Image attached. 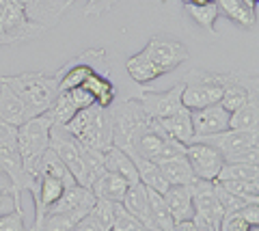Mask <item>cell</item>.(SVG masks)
I'll return each mask as SVG.
<instances>
[{"label":"cell","mask_w":259,"mask_h":231,"mask_svg":"<svg viewBox=\"0 0 259 231\" xmlns=\"http://www.w3.org/2000/svg\"><path fill=\"white\" fill-rule=\"evenodd\" d=\"M250 225H246L244 218L240 216V212H231V214H225L221 225H218V231H248Z\"/></svg>","instance_id":"obj_41"},{"label":"cell","mask_w":259,"mask_h":231,"mask_svg":"<svg viewBox=\"0 0 259 231\" xmlns=\"http://www.w3.org/2000/svg\"><path fill=\"white\" fill-rule=\"evenodd\" d=\"M82 86H87V89L93 93L97 106L108 108L117 98V89L112 86V82L108 80V78L104 76V71H93V74L82 82Z\"/></svg>","instance_id":"obj_27"},{"label":"cell","mask_w":259,"mask_h":231,"mask_svg":"<svg viewBox=\"0 0 259 231\" xmlns=\"http://www.w3.org/2000/svg\"><path fill=\"white\" fill-rule=\"evenodd\" d=\"M0 231H30V227H26L24 210H15L11 214L0 216Z\"/></svg>","instance_id":"obj_39"},{"label":"cell","mask_w":259,"mask_h":231,"mask_svg":"<svg viewBox=\"0 0 259 231\" xmlns=\"http://www.w3.org/2000/svg\"><path fill=\"white\" fill-rule=\"evenodd\" d=\"M223 98V84L218 82L216 71L192 69L184 78L182 104L188 110H197L209 104H218Z\"/></svg>","instance_id":"obj_7"},{"label":"cell","mask_w":259,"mask_h":231,"mask_svg":"<svg viewBox=\"0 0 259 231\" xmlns=\"http://www.w3.org/2000/svg\"><path fill=\"white\" fill-rule=\"evenodd\" d=\"M104 169L125 177L130 184H136V181H139V171H136L132 158H130L123 149H119L115 145L104 151Z\"/></svg>","instance_id":"obj_21"},{"label":"cell","mask_w":259,"mask_h":231,"mask_svg":"<svg viewBox=\"0 0 259 231\" xmlns=\"http://www.w3.org/2000/svg\"><path fill=\"white\" fill-rule=\"evenodd\" d=\"M74 5V0H30V5L24 9L30 22L39 24L44 30L54 28L61 22L63 13Z\"/></svg>","instance_id":"obj_14"},{"label":"cell","mask_w":259,"mask_h":231,"mask_svg":"<svg viewBox=\"0 0 259 231\" xmlns=\"http://www.w3.org/2000/svg\"><path fill=\"white\" fill-rule=\"evenodd\" d=\"M240 216L244 218L246 225H250V227H257V225H259V205H257V201H253V203H246L244 208L240 210Z\"/></svg>","instance_id":"obj_45"},{"label":"cell","mask_w":259,"mask_h":231,"mask_svg":"<svg viewBox=\"0 0 259 231\" xmlns=\"http://www.w3.org/2000/svg\"><path fill=\"white\" fill-rule=\"evenodd\" d=\"M91 214L102 222L104 227H106L108 231L112 229V218H115V203L108 201V199H95L93 208H91Z\"/></svg>","instance_id":"obj_38"},{"label":"cell","mask_w":259,"mask_h":231,"mask_svg":"<svg viewBox=\"0 0 259 231\" xmlns=\"http://www.w3.org/2000/svg\"><path fill=\"white\" fill-rule=\"evenodd\" d=\"M225 190H229V193L242 197L244 201H259V179H225V181H218Z\"/></svg>","instance_id":"obj_35"},{"label":"cell","mask_w":259,"mask_h":231,"mask_svg":"<svg viewBox=\"0 0 259 231\" xmlns=\"http://www.w3.org/2000/svg\"><path fill=\"white\" fill-rule=\"evenodd\" d=\"M214 193H216V199H218V203H221V208H223L225 214L240 212V210L248 203V201H244L242 197L229 193V190H225L221 184H218V181H214ZM250 203H253V201H250Z\"/></svg>","instance_id":"obj_37"},{"label":"cell","mask_w":259,"mask_h":231,"mask_svg":"<svg viewBox=\"0 0 259 231\" xmlns=\"http://www.w3.org/2000/svg\"><path fill=\"white\" fill-rule=\"evenodd\" d=\"M127 154H139L141 158H147L151 162H160L162 154H164V136L158 134L153 127L149 125V130H145L139 138L134 141V147Z\"/></svg>","instance_id":"obj_23"},{"label":"cell","mask_w":259,"mask_h":231,"mask_svg":"<svg viewBox=\"0 0 259 231\" xmlns=\"http://www.w3.org/2000/svg\"><path fill=\"white\" fill-rule=\"evenodd\" d=\"M151 231H158V229H151Z\"/></svg>","instance_id":"obj_52"},{"label":"cell","mask_w":259,"mask_h":231,"mask_svg":"<svg viewBox=\"0 0 259 231\" xmlns=\"http://www.w3.org/2000/svg\"><path fill=\"white\" fill-rule=\"evenodd\" d=\"M242 3H244L250 11H255V13H257V5H259V0H242Z\"/></svg>","instance_id":"obj_49"},{"label":"cell","mask_w":259,"mask_h":231,"mask_svg":"<svg viewBox=\"0 0 259 231\" xmlns=\"http://www.w3.org/2000/svg\"><path fill=\"white\" fill-rule=\"evenodd\" d=\"M182 91H184V82L175 84L173 89H168L164 93H156V91H143L139 98L145 113L149 115V119H164L168 115L177 113L182 110L184 104H182Z\"/></svg>","instance_id":"obj_12"},{"label":"cell","mask_w":259,"mask_h":231,"mask_svg":"<svg viewBox=\"0 0 259 231\" xmlns=\"http://www.w3.org/2000/svg\"><path fill=\"white\" fill-rule=\"evenodd\" d=\"M65 127H67L82 145L102 151V154L112 147L110 115H108V108H104V106L93 104L89 108L78 110Z\"/></svg>","instance_id":"obj_3"},{"label":"cell","mask_w":259,"mask_h":231,"mask_svg":"<svg viewBox=\"0 0 259 231\" xmlns=\"http://www.w3.org/2000/svg\"><path fill=\"white\" fill-rule=\"evenodd\" d=\"M218 11H223L231 22H236L242 28H255L257 26V13L250 11L242 0H216Z\"/></svg>","instance_id":"obj_28"},{"label":"cell","mask_w":259,"mask_h":231,"mask_svg":"<svg viewBox=\"0 0 259 231\" xmlns=\"http://www.w3.org/2000/svg\"><path fill=\"white\" fill-rule=\"evenodd\" d=\"M147 201H149V214H151L153 227L158 231H173L175 220L171 216V212H168V205L164 201V197H162V193L147 188Z\"/></svg>","instance_id":"obj_29"},{"label":"cell","mask_w":259,"mask_h":231,"mask_svg":"<svg viewBox=\"0 0 259 231\" xmlns=\"http://www.w3.org/2000/svg\"><path fill=\"white\" fill-rule=\"evenodd\" d=\"M190 195H192V205H194V216L207 220L209 225H221V220L225 216V212L221 208L214 193V181H207V179H199L194 177L190 184Z\"/></svg>","instance_id":"obj_11"},{"label":"cell","mask_w":259,"mask_h":231,"mask_svg":"<svg viewBox=\"0 0 259 231\" xmlns=\"http://www.w3.org/2000/svg\"><path fill=\"white\" fill-rule=\"evenodd\" d=\"M108 115L112 125V145L123 149L125 154L134 147V141L151 125V119L139 100H123L119 104L112 102L108 106Z\"/></svg>","instance_id":"obj_2"},{"label":"cell","mask_w":259,"mask_h":231,"mask_svg":"<svg viewBox=\"0 0 259 231\" xmlns=\"http://www.w3.org/2000/svg\"><path fill=\"white\" fill-rule=\"evenodd\" d=\"M80 158H82V169H84V181H82V186L91 188L93 181L100 177L104 171H106V169H104V154L80 143Z\"/></svg>","instance_id":"obj_32"},{"label":"cell","mask_w":259,"mask_h":231,"mask_svg":"<svg viewBox=\"0 0 259 231\" xmlns=\"http://www.w3.org/2000/svg\"><path fill=\"white\" fill-rule=\"evenodd\" d=\"M225 179H259V166L257 164H240V162H225L223 169L218 171L214 181H225Z\"/></svg>","instance_id":"obj_34"},{"label":"cell","mask_w":259,"mask_h":231,"mask_svg":"<svg viewBox=\"0 0 259 231\" xmlns=\"http://www.w3.org/2000/svg\"><path fill=\"white\" fill-rule=\"evenodd\" d=\"M0 117H3L5 121H9L11 125L20 127L22 123H26L28 119L35 115H32V110L24 104L9 86L0 82Z\"/></svg>","instance_id":"obj_17"},{"label":"cell","mask_w":259,"mask_h":231,"mask_svg":"<svg viewBox=\"0 0 259 231\" xmlns=\"http://www.w3.org/2000/svg\"><path fill=\"white\" fill-rule=\"evenodd\" d=\"M71 231H108V229L104 227L102 222H100V220H97V218L93 216V214H91V210H89V212L84 214V216H82V218H80V220L76 222V225H74V229H71Z\"/></svg>","instance_id":"obj_44"},{"label":"cell","mask_w":259,"mask_h":231,"mask_svg":"<svg viewBox=\"0 0 259 231\" xmlns=\"http://www.w3.org/2000/svg\"><path fill=\"white\" fill-rule=\"evenodd\" d=\"M229 130L236 132H253L259 130V104L257 95H253L246 104H242L238 110L229 115Z\"/></svg>","instance_id":"obj_26"},{"label":"cell","mask_w":259,"mask_h":231,"mask_svg":"<svg viewBox=\"0 0 259 231\" xmlns=\"http://www.w3.org/2000/svg\"><path fill=\"white\" fill-rule=\"evenodd\" d=\"M0 82L9 86L32 110V115L48 113L56 95L61 93L56 76H50L46 71H24L18 76H0Z\"/></svg>","instance_id":"obj_1"},{"label":"cell","mask_w":259,"mask_h":231,"mask_svg":"<svg viewBox=\"0 0 259 231\" xmlns=\"http://www.w3.org/2000/svg\"><path fill=\"white\" fill-rule=\"evenodd\" d=\"M0 193H13V195H18V197L24 195V193H20V190L15 188L13 179L9 177V173H5L3 169H0Z\"/></svg>","instance_id":"obj_46"},{"label":"cell","mask_w":259,"mask_h":231,"mask_svg":"<svg viewBox=\"0 0 259 231\" xmlns=\"http://www.w3.org/2000/svg\"><path fill=\"white\" fill-rule=\"evenodd\" d=\"M130 158H132V162L136 166V171H139V181L145 186V188H151L156 190V193H164V190L168 188L164 175H162L160 166L156 162L147 160V158H141L139 154H127Z\"/></svg>","instance_id":"obj_24"},{"label":"cell","mask_w":259,"mask_h":231,"mask_svg":"<svg viewBox=\"0 0 259 231\" xmlns=\"http://www.w3.org/2000/svg\"><path fill=\"white\" fill-rule=\"evenodd\" d=\"M110 231H151V229L145 227L136 216H132L121 203H115V218H112Z\"/></svg>","instance_id":"obj_36"},{"label":"cell","mask_w":259,"mask_h":231,"mask_svg":"<svg viewBox=\"0 0 259 231\" xmlns=\"http://www.w3.org/2000/svg\"><path fill=\"white\" fill-rule=\"evenodd\" d=\"M151 127L158 134H162V136L166 134V136L180 141V143H184V145H188V143L192 141V136H194L192 121H190V110L186 106L182 110H177V113L164 117V119H151Z\"/></svg>","instance_id":"obj_16"},{"label":"cell","mask_w":259,"mask_h":231,"mask_svg":"<svg viewBox=\"0 0 259 231\" xmlns=\"http://www.w3.org/2000/svg\"><path fill=\"white\" fill-rule=\"evenodd\" d=\"M164 201L168 205V212L175 222L180 220H190L194 216V205H192V195H190V188L186 184H177V186H168L164 193Z\"/></svg>","instance_id":"obj_18"},{"label":"cell","mask_w":259,"mask_h":231,"mask_svg":"<svg viewBox=\"0 0 259 231\" xmlns=\"http://www.w3.org/2000/svg\"><path fill=\"white\" fill-rule=\"evenodd\" d=\"M76 113H78V108L74 102H71L67 91H61L56 95V100L52 102V106L48 108V117H50L52 123H56V125H67Z\"/></svg>","instance_id":"obj_33"},{"label":"cell","mask_w":259,"mask_h":231,"mask_svg":"<svg viewBox=\"0 0 259 231\" xmlns=\"http://www.w3.org/2000/svg\"><path fill=\"white\" fill-rule=\"evenodd\" d=\"M125 69H127L130 78H132L136 84H147V82L158 80V78L162 76L160 71H158V67L143 57V52L134 54V57H130L125 61Z\"/></svg>","instance_id":"obj_30"},{"label":"cell","mask_w":259,"mask_h":231,"mask_svg":"<svg viewBox=\"0 0 259 231\" xmlns=\"http://www.w3.org/2000/svg\"><path fill=\"white\" fill-rule=\"evenodd\" d=\"M50 149L63 160V164L71 171L76 181L82 186L84 181V169H82V158H80V141L71 134L65 125L52 123L50 127Z\"/></svg>","instance_id":"obj_9"},{"label":"cell","mask_w":259,"mask_h":231,"mask_svg":"<svg viewBox=\"0 0 259 231\" xmlns=\"http://www.w3.org/2000/svg\"><path fill=\"white\" fill-rule=\"evenodd\" d=\"M0 169L9 173V177L13 179V184L20 193H28V188L32 186V177L24 171L15 141H0Z\"/></svg>","instance_id":"obj_15"},{"label":"cell","mask_w":259,"mask_h":231,"mask_svg":"<svg viewBox=\"0 0 259 231\" xmlns=\"http://www.w3.org/2000/svg\"><path fill=\"white\" fill-rule=\"evenodd\" d=\"M184 5H207V3H212V0H182Z\"/></svg>","instance_id":"obj_51"},{"label":"cell","mask_w":259,"mask_h":231,"mask_svg":"<svg viewBox=\"0 0 259 231\" xmlns=\"http://www.w3.org/2000/svg\"><path fill=\"white\" fill-rule=\"evenodd\" d=\"M127 188H130V181L125 177H121L117 173H110V171H104L91 184V193L100 199H108L112 203H121Z\"/></svg>","instance_id":"obj_20"},{"label":"cell","mask_w":259,"mask_h":231,"mask_svg":"<svg viewBox=\"0 0 259 231\" xmlns=\"http://www.w3.org/2000/svg\"><path fill=\"white\" fill-rule=\"evenodd\" d=\"M15 210H22V197L13 193H0V216L11 214Z\"/></svg>","instance_id":"obj_43"},{"label":"cell","mask_w":259,"mask_h":231,"mask_svg":"<svg viewBox=\"0 0 259 231\" xmlns=\"http://www.w3.org/2000/svg\"><path fill=\"white\" fill-rule=\"evenodd\" d=\"M15 134H18V127L0 117V141H15Z\"/></svg>","instance_id":"obj_47"},{"label":"cell","mask_w":259,"mask_h":231,"mask_svg":"<svg viewBox=\"0 0 259 231\" xmlns=\"http://www.w3.org/2000/svg\"><path fill=\"white\" fill-rule=\"evenodd\" d=\"M39 173H48V175H52V177L59 179L65 188H69V186H76V184H78L76 177L71 175V171L63 164V160L54 154V151H52L50 147H48L46 154H44L41 158H39V162H37V166H35V171H32V177H35V175H39Z\"/></svg>","instance_id":"obj_22"},{"label":"cell","mask_w":259,"mask_h":231,"mask_svg":"<svg viewBox=\"0 0 259 231\" xmlns=\"http://www.w3.org/2000/svg\"><path fill=\"white\" fill-rule=\"evenodd\" d=\"M46 30L39 24L30 22L24 9L9 0H0V48L15 45L41 37Z\"/></svg>","instance_id":"obj_6"},{"label":"cell","mask_w":259,"mask_h":231,"mask_svg":"<svg viewBox=\"0 0 259 231\" xmlns=\"http://www.w3.org/2000/svg\"><path fill=\"white\" fill-rule=\"evenodd\" d=\"M50 127H52V119L48 117V113L30 117L26 123H22L15 134V145H18L24 171L32 177V171L39 162L48 147H50Z\"/></svg>","instance_id":"obj_4"},{"label":"cell","mask_w":259,"mask_h":231,"mask_svg":"<svg viewBox=\"0 0 259 231\" xmlns=\"http://www.w3.org/2000/svg\"><path fill=\"white\" fill-rule=\"evenodd\" d=\"M190 121L194 136H212V134L229 130V113L221 104H209L190 110Z\"/></svg>","instance_id":"obj_13"},{"label":"cell","mask_w":259,"mask_h":231,"mask_svg":"<svg viewBox=\"0 0 259 231\" xmlns=\"http://www.w3.org/2000/svg\"><path fill=\"white\" fill-rule=\"evenodd\" d=\"M162 175H164L166 184L168 186H177V184H186L188 186L190 181L194 179V173L190 169L186 156H175V158H166V160L158 162Z\"/></svg>","instance_id":"obj_25"},{"label":"cell","mask_w":259,"mask_h":231,"mask_svg":"<svg viewBox=\"0 0 259 231\" xmlns=\"http://www.w3.org/2000/svg\"><path fill=\"white\" fill-rule=\"evenodd\" d=\"M184 9L188 11V15L199 24L203 30H207V35L212 37H218L216 33V18H218V5L216 0H212V3L207 5H184Z\"/></svg>","instance_id":"obj_31"},{"label":"cell","mask_w":259,"mask_h":231,"mask_svg":"<svg viewBox=\"0 0 259 231\" xmlns=\"http://www.w3.org/2000/svg\"><path fill=\"white\" fill-rule=\"evenodd\" d=\"M117 3L119 0H87L84 15H95V18H100V15L108 13Z\"/></svg>","instance_id":"obj_42"},{"label":"cell","mask_w":259,"mask_h":231,"mask_svg":"<svg viewBox=\"0 0 259 231\" xmlns=\"http://www.w3.org/2000/svg\"><path fill=\"white\" fill-rule=\"evenodd\" d=\"M67 93H69V98H71V102L76 104V108L78 110H82V108H89V106H93L95 104V98H93V93L87 89V86H71V89H67Z\"/></svg>","instance_id":"obj_40"},{"label":"cell","mask_w":259,"mask_h":231,"mask_svg":"<svg viewBox=\"0 0 259 231\" xmlns=\"http://www.w3.org/2000/svg\"><path fill=\"white\" fill-rule=\"evenodd\" d=\"M186 160H188L194 177L207 179V181H214L218 171H221L225 164L221 151L214 149L212 145H207V143H201V141H192L186 145Z\"/></svg>","instance_id":"obj_10"},{"label":"cell","mask_w":259,"mask_h":231,"mask_svg":"<svg viewBox=\"0 0 259 231\" xmlns=\"http://www.w3.org/2000/svg\"><path fill=\"white\" fill-rule=\"evenodd\" d=\"M192 220H194V227H197V231H218L216 225H209L207 220L199 218V216H192Z\"/></svg>","instance_id":"obj_48"},{"label":"cell","mask_w":259,"mask_h":231,"mask_svg":"<svg viewBox=\"0 0 259 231\" xmlns=\"http://www.w3.org/2000/svg\"><path fill=\"white\" fill-rule=\"evenodd\" d=\"M121 205L132 214V216H136L145 227L149 229H156L153 227V220H151V214H149V201H147V188H145L141 181H136V184H130V188L125 190L123 195V201H121Z\"/></svg>","instance_id":"obj_19"},{"label":"cell","mask_w":259,"mask_h":231,"mask_svg":"<svg viewBox=\"0 0 259 231\" xmlns=\"http://www.w3.org/2000/svg\"><path fill=\"white\" fill-rule=\"evenodd\" d=\"M9 3H13V5H18L20 9H26V7L30 5V0H9Z\"/></svg>","instance_id":"obj_50"},{"label":"cell","mask_w":259,"mask_h":231,"mask_svg":"<svg viewBox=\"0 0 259 231\" xmlns=\"http://www.w3.org/2000/svg\"><path fill=\"white\" fill-rule=\"evenodd\" d=\"M141 52L149 63L158 67L162 76L171 74L182 63L188 61V48L182 41H175V39H168V37H158V35L151 37L149 43Z\"/></svg>","instance_id":"obj_8"},{"label":"cell","mask_w":259,"mask_h":231,"mask_svg":"<svg viewBox=\"0 0 259 231\" xmlns=\"http://www.w3.org/2000/svg\"><path fill=\"white\" fill-rule=\"evenodd\" d=\"M192 141L207 143V145L218 149L225 162L259 164V130L253 132L225 130L221 134H212V136H192Z\"/></svg>","instance_id":"obj_5"}]
</instances>
